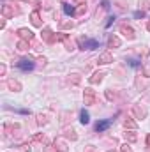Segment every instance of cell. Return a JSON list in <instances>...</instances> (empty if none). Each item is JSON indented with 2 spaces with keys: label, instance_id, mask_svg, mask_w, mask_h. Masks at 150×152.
<instances>
[{
  "label": "cell",
  "instance_id": "3957f363",
  "mask_svg": "<svg viewBox=\"0 0 150 152\" xmlns=\"http://www.w3.org/2000/svg\"><path fill=\"white\" fill-rule=\"evenodd\" d=\"M110 126H111V120H101V122H97V124H95V129L101 133V131H106Z\"/></svg>",
  "mask_w": 150,
  "mask_h": 152
},
{
  "label": "cell",
  "instance_id": "6da1fadb",
  "mask_svg": "<svg viewBox=\"0 0 150 152\" xmlns=\"http://www.w3.org/2000/svg\"><path fill=\"white\" fill-rule=\"evenodd\" d=\"M18 69H21V71H30V69H34V62H32V60H20V62H18Z\"/></svg>",
  "mask_w": 150,
  "mask_h": 152
},
{
  "label": "cell",
  "instance_id": "277c9868",
  "mask_svg": "<svg viewBox=\"0 0 150 152\" xmlns=\"http://www.w3.org/2000/svg\"><path fill=\"white\" fill-rule=\"evenodd\" d=\"M79 120H81V124H88V122H90V117H88V113H87L85 110H81V113H79Z\"/></svg>",
  "mask_w": 150,
  "mask_h": 152
},
{
  "label": "cell",
  "instance_id": "7a4b0ae2",
  "mask_svg": "<svg viewBox=\"0 0 150 152\" xmlns=\"http://www.w3.org/2000/svg\"><path fill=\"white\" fill-rule=\"evenodd\" d=\"M81 46H83V50H85V48H87V50H95V48H99V42H97L95 39H92V41H83Z\"/></svg>",
  "mask_w": 150,
  "mask_h": 152
},
{
  "label": "cell",
  "instance_id": "5b68a950",
  "mask_svg": "<svg viewBox=\"0 0 150 152\" xmlns=\"http://www.w3.org/2000/svg\"><path fill=\"white\" fill-rule=\"evenodd\" d=\"M64 11H66V14H73V12H74V7H69V5H64Z\"/></svg>",
  "mask_w": 150,
  "mask_h": 152
}]
</instances>
